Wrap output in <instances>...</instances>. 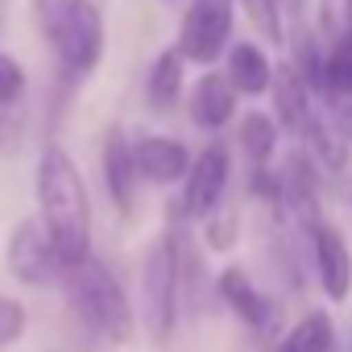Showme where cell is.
<instances>
[{
	"label": "cell",
	"mask_w": 352,
	"mask_h": 352,
	"mask_svg": "<svg viewBox=\"0 0 352 352\" xmlns=\"http://www.w3.org/2000/svg\"><path fill=\"white\" fill-rule=\"evenodd\" d=\"M133 170L149 183H179L191 170V153L174 137H141L133 141Z\"/></svg>",
	"instance_id": "obj_8"
},
{
	"label": "cell",
	"mask_w": 352,
	"mask_h": 352,
	"mask_svg": "<svg viewBox=\"0 0 352 352\" xmlns=\"http://www.w3.org/2000/svg\"><path fill=\"white\" fill-rule=\"evenodd\" d=\"M5 137H9V116H0V145H5Z\"/></svg>",
	"instance_id": "obj_24"
},
{
	"label": "cell",
	"mask_w": 352,
	"mask_h": 352,
	"mask_svg": "<svg viewBox=\"0 0 352 352\" xmlns=\"http://www.w3.org/2000/svg\"><path fill=\"white\" fill-rule=\"evenodd\" d=\"M220 298L232 307V315H241L253 331H270L278 319H274V307L265 302V294L253 286V278L241 270V265H228L224 274H220Z\"/></svg>",
	"instance_id": "obj_11"
},
{
	"label": "cell",
	"mask_w": 352,
	"mask_h": 352,
	"mask_svg": "<svg viewBox=\"0 0 352 352\" xmlns=\"http://www.w3.org/2000/svg\"><path fill=\"white\" fill-rule=\"evenodd\" d=\"M232 34V5L228 0H191L179 30V58L216 63Z\"/></svg>",
	"instance_id": "obj_6"
},
{
	"label": "cell",
	"mask_w": 352,
	"mask_h": 352,
	"mask_svg": "<svg viewBox=\"0 0 352 352\" xmlns=\"http://www.w3.org/2000/svg\"><path fill=\"white\" fill-rule=\"evenodd\" d=\"M315 270H319V286L331 302H344L352 290V253L344 245V236L327 224H315Z\"/></svg>",
	"instance_id": "obj_9"
},
{
	"label": "cell",
	"mask_w": 352,
	"mask_h": 352,
	"mask_svg": "<svg viewBox=\"0 0 352 352\" xmlns=\"http://www.w3.org/2000/svg\"><path fill=\"white\" fill-rule=\"evenodd\" d=\"M104 183H108V195L120 208V216H129L133 199H137V170H133V141L120 129H108V137H104Z\"/></svg>",
	"instance_id": "obj_10"
},
{
	"label": "cell",
	"mask_w": 352,
	"mask_h": 352,
	"mask_svg": "<svg viewBox=\"0 0 352 352\" xmlns=\"http://www.w3.org/2000/svg\"><path fill=\"white\" fill-rule=\"evenodd\" d=\"M5 265L17 282L25 286H50L63 278V261L46 236V228L38 224V216L21 220L13 232H9V245H5Z\"/></svg>",
	"instance_id": "obj_5"
},
{
	"label": "cell",
	"mask_w": 352,
	"mask_h": 352,
	"mask_svg": "<svg viewBox=\"0 0 352 352\" xmlns=\"http://www.w3.org/2000/svg\"><path fill=\"white\" fill-rule=\"evenodd\" d=\"M145 96H149L153 108H170L174 100L183 96V58H179V50H162V54H157V63H153V71H149Z\"/></svg>",
	"instance_id": "obj_16"
},
{
	"label": "cell",
	"mask_w": 352,
	"mask_h": 352,
	"mask_svg": "<svg viewBox=\"0 0 352 352\" xmlns=\"http://www.w3.org/2000/svg\"><path fill=\"white\" fill-rule=\"evenodd\" d=\"M319 87L327 96H352V38L327 46L319 63Z\"/></svg>",
	"instance_id": "obj_17"
},
{
	"label": "cell",
	"mask_w": 352,
	"mask_h": 352,
	"mask_svg": "<svg viewBox=\"0 0 352 352\" xmlns=\"http://www.w3.org/2000/svg\"><path fill=\"white\" fill-rule=\"evenodd\" d=\"M228 87L232 91H245V96H261V91H270V83H274V67H270V58L253 46V42H236L232 50H228Z\"/></svg>",
	"instance_id": "obj_12"
},
{
	"label": "cell",
	"mask_w": 352,
	"mask_h": 352,
	"mask_svg": "<svg viewBox=\"0 0 352 352\" xmlns=\"http://www.w3.org/2000/svg\"><path fill=\"white\" fill-rule=\"evenodd\" d=\"M58 282H63L75 315L91 331H100L112 344H129L133 340V307L124 298V286L116 282V274L100 257H83V261L67 265Z\"/></svg>",
	"instance_id": "obj_2"
},
{
	"label": "cell",
	"mask_w": 352,
	"mask_h": 352,
	"mask_svg": "<svg viewBox=\"0 0 352 352\" xmlns=\"http://www.w3.org/2000/svg\"><path fill=\"white\" fill-rule=\"evenodd\" d=\"M249 21L270 38V42H282V17H278V0H241Z\"/></svg>",
	"instance_id": "obj_21"
},
{
	"label": "cell",
	"mask_w": 352,
	"mask_h": 352,
	"mask_svg": "<svg viewBox=\"0 0 352 352\" xmlns=\"http://www.w3.org/2000/svg\"><path fill=\"white\" fill-rule=\"evenodd\" d=\"M25 327H30L25 302H17V298H9V294H0V348L17 344V340L25 336Z\"/></svg>",
	"instance_id": "obj_20"
},
{
	"label": "cell",
	"mask_w": 352,
	"mask_h": 352,
	"mask_svg": "<svg viewBox=\"0 0 352 352\" xmlns=\"http://www.w3.org/2000/svg\"><path fill=\"white\" fill-rule=\"evenodd\" d=\"M236 112V91L228 87L224 75H204L195 96H191V120L204 129H224Z\"/></svg>",
	"instance_id": "obj_13"
},
{
	"label": "cell",
	"mask_w": 352,
	"mask_h": 352,
	"mask_svg": "<svg viewBox=\"0 0 352 352\" xmlns=\"http://www.w3.org/2000/svg\"><path fill=\"white\" fill-rule=\"evenodd\" d=\"M224 187H228V149L216 141L187 170V187H183L187 216H212L216 204H220V195H224Z\"/></svg>",
	"instance_id": "obj_7"
},
{
	"label": "cell",
	"mask_w": 352,
	"mask_h": 352,
	"mask_svg": "<svg viewBox=\"0 0 352 352\" xmlns=\"http://www.w3.org/2000/svg\"><path fill=\"white\" fill-rule=\"evenodd\" d=\"M241 145H245V153H249L257 166H265L270 153L278 149V124H274L265 112H249L245 124H241Z\"/></svg>",
	"instance_id": "obj_18"
},
{
	"label": "cell",
	"mask_w": 352,
	"mask_h": 352,
	"mask_svg": "<svg viewBox=\"0 0 352 352\" xmlns=\"http://www.w3.org/2000/svg\"><path fill=\"white\" fill-rule=\"evenodd\" d=\"M141 298H145V327L157 344H166L179 327L183 311V286H179V245L174 236L153 241L145 253V274H141Z\"/></svg>",
	"instance_id": "obj_4"
},
{
	"label": "cell",
	"mask_w": 352,
	"mask_h": 352,
	"mask_svg": "<svg viewBox=\"0 0 352 352\" xmlns=\"http://www.w3.org/2000/svg\"><path fill=\"white\" fill-rule=\"evenodd\" d=\"M38 224L46 228L63 270L91 257V199L79 166L63 145H46L38 157Z\"/></svg>",
	"instance_id": "obj_1"
},
{
	"label": "cell",
	"mask_w": 352,
	"mask_h": 352,
	"mask_svg": "<svg viewBox=\"0 0 352 352\" xmlns=\"http://www.w3.org/2000/svg\"><path fill=\"white\" fill-rule=\"evenodd\" d=\"M331 100V129L340 141L352 145V96H327Z\"/></svg>",
	"instance_id": "obj_23"
},
{
	"label": "cell",
	"mask_w": 352,
	"mask_h": 352,
	"mask_svg": "<svg viewBox=\"0 0 352 352\" xmlns=\"http://www.w3.org/2000/svg\"><path fill=\"white\" fill-rule=\"evenodd\" d=\"M274 100H278V116L290 133H302L307 120H311V104H307V79L294 71V67H282L278 71V83H274Z\"/></svg>",
	"instance_id": "obj_14"
},
{
	"label": "cell",
	"mask_w": 352,
	"mask_h": 352,
	"mask_svg": "<svg viewBox=\"0 0 352 352\" xmlns=\"http://www.w3.org/2000/svg\"><path fill=\"white\" fill-rule=\"evenodd\" d=\"M336 344V327L323 311L302 315L286 336H282V352H331Z\"/></svg>",
	"instance_id": "obj_15"
},
{
	"label": "cell",
	"mask_w": 352,
	"mask_h": 352,
	"mask_svg": "<svg viewBox=\"0 0 352 352\" xmlns=\"http://www.w3.org/2000/svg\"><path fill=\"white\" fill-rule=\"evenodd\" d=\"M21 96H25V71H21V63L9 58V54H0V108L17 104Z\"/></svg>",
	"instance_id": "obj_22"
},
{
	"label": "cell",
	"mask_w": 352,
	"mask_h": 352,
	"mask_svg": "<svg viewBox=\"0 0 352 352\" xmlns=\"http://www.w3.org/2000/svg\"><path fill=\"white\" fill-rule=\"evenodd\" d=\"M319 21L331 42L352 38V0H319Z\"/></svg>",
	"instance_id": "obj_19"
},
{
	"label": "cell",
	"mask_w": 352,
	"mask_h": 352,
	"mask_svg": "<svg viewBox=\"0 0 352 352\" xmlns=\"http://www.w3.org/2000/svg\"><path fill=\"white\" fill-rule=\"evenodd\" d=\"M38 21L42 34L54 42L63 75L87 79L104 54V17L91 0H38Z\"/></svg>",
	"instance_id": "obj_3"
}]
</instances>
